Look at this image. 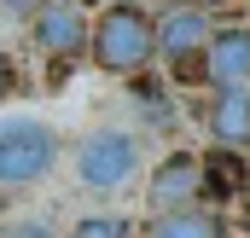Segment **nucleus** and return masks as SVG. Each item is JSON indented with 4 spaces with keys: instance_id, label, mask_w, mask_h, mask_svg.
<instances>
[{
    "instance_id": "1",
    "label": "nucleus",
    "mask_w": 250,
    "mask_h": 238,
    "mask_svg": "<svg viewBox=\"0 0 250 238\" xmlns=\"http://www.w3.org/2000/svg\"><path fill=\"white\" fill-rule=\"evenodd\" d=\"M53 128L35 117H6L0 122V186H29L53 169Z\"/></svg>"
},
{
    "instance_id": "2",
    "label": "nucleus",
    "mask_w": 250,
    "mask_h": 238,
    "mask_svg": "<svg viewBox=\"0 0 250 238\" xmlns=\"http://www.w3.org/2000/svg\"><path fill=\"white\" fill-rule=\"evenodd\" d=\"M87 41H93V59L105 64V70H140V64L151 59V47H157L140 6H111V12L87 29Z\"/></svg>"
},
{
    "instance_id": "3",
    "label": "nucleus",
    "mask_w": 250,
    "mask_h": 238,
    "mask_svg": "<svg viewBox=\"0 0 250 238\" xmlns=\"http://www.w3.org/2000/svg\"><path fill=\"white\" fill-rule=\"evenodd\" d=\"M134 169H140V145H134V134H123V128H93L76 145V175H82V186H93V192L128 186Z\"/></svg>"
},
{
    "instance_id": "4",
    "label": "nucleus",
    "mask_w": 250,
    "mask_h": 238,
    "mask_svg": "<svg viewBox=\"0 0 250 238\" xmlns=\"http://www.w3.org/2000/svg\"><path fill=\"white\" fill-rule=\"evenodd\" d=\"M204 76L215 87H250V29H215L204 41Z\"/></svg>"
},
{
    "instance_id": "5",
    "label": "nucleus",
    "mask_w": 250,
    "mask_h": 238,
    "mask_svg": "<svg viewBox=\"0 0 250 238\" xmlns=\"http://www.w3.org/2000/svg\"><path fill=\"white\" fill-rule=\"evenodd\" d=\"M151 41H157V53H169V59L204 53V41H209V18H204V6H181V12H169V18L151 29Z\"/></svg>"
},
{
    "instance_id": "6",
    "label": "nucleus",
    "mask_w": 250,
    "mask_h": 238,
    "mask_svg": "<svg viewBox=\"0 0 250 238\" xmlns=\"http://www.w3.org/2000/svg\"><path fill=\"white\" fill-rule=\"evenodd\" d=\"M35 41L47 47V53H82L87 47V23H82V12L76 6H64V0H53L41 18H35Z\"/></svg>"
},
{
    "instance_id": "7",
    "label": "nucleus",
    "mask_w": 250,
    "mask_h": 238,
    "mask_svg": "<svg viewBox=\"0 0 250 238\" xmlns=\"http://www.w3.org/2000/svg\"><path fill=\"white\" fill-rule=\"evenodd\" d=\"M192 192H198V157L175 151L169 163H157V169H151V203H163V209H181Z\"/></svg>"
},
{
    "instance_id": "8",
    "label": "nucleus",
    "mask_w": 250,
    "mask_h": 238,
    "mask_svg": "<svg viewBox=\"0 0 250 238\" xmlns=\"http://www.w3.org/2000/svg\"><path fill=\"white\" fill-rule=\"evenodd\" d=\"M209 134L227 151L250 139V87H221V99L209 105Z\"/></svg>"
},
{
    "instance_id": "9",
    "label": "nucleus",
    "mask_w": 250,
    "mask_h": 238,
    "mask_svg": "<svg viewBox=\"0 0 250 238\" xmlns=\"http://www.w3.org/2000/svg\"><path fill=\"white\" fill-rule=\"evenodd\" d=\"M198 186H204L209 198H239V192L250 186L245 157H239V151H215V157H204V163H198Z\"/></svg>"
},
{
    "instance_id": "10",
    "label": "nucleus",
    "mask_w": 250,
    "mask_h": 238,
    "mask_svg": "<svg viewBox=\"0 0 250 238\" xmlns=\"http://www.w3.org/2000/svg\"><path fill=\"white\" fill-rule=\"evenodd\" d=\"M146 238H221V233H215V221L198 215V209H163Z\"/></svg>"
},
{
    "instance_id": "11",
    "label": "nucleus",
    "mask_w": 250,
    "mask_h": 238,
    "mask_svg": "<svg viewBox=\"0 0 250 238\" xmlns=\"http://www.w3.org/2000/svg\"><path fill=\"white\" fill-rule=\"evenodd\" d=\"M70 238H134V227H128L123 215H87Z\"/></svg>"
},
{
    "instance_id": "12",
    "label": "nucleus",
    "mask_w": 250,
    "mask_h": 238,
    "mask_svg": "<svg viewBox=\"0 0 250 238\" xmlns=\"http://www.w3.org/2000/svg\"><path fill=\"white\" fill-rule=\"evenodd\" d=\"M0 238H53V233H47L41 221H18V227H6Z\"/></svg>"
},
{
    "instance_id": "13",
    "label": "nucleus",
    "mask_w": 250,
    "mask_h": 238,
    "mask_svg": "<svg viewBox=\"0 0 250 238\" xmlns=\"http://www.w3.org/2000/svg\"><path fill=\"white\" fill-rule=\"evenodd\" d=\"M12 87H18V70H12V59H6V53H0V99H6Z\"/></svg>"
}]
</instances>
